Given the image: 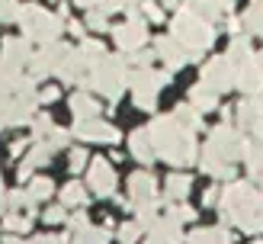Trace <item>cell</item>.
<instances>
[{
    "mask_svg": "<svg viewBox=\"0 0 263 244\" xmlns=\"http://www.w3.org/2000/svg\"><path fill=\"white\" fill-rule=\"evenodd\" d=\"M215 199H218V186H212V190H205V196H202V202H205V205H212Z\"/></svg>",
    "mask_w": 263,
    "mask_h": 244,
    "instance_id": "obj_47",
    "label": "cell"
},
{
    "mask_svg": "<svg viewBox=\"0 0 263 244\" xmlns=\"http://www.w3.org/2000/svg\"><path fill=\"white\" fill-rule=\"evenodd\" d=\"M29 225H32V218H29V215H16V212H10V215L4 218V228L10 231V235H13V231H16V235H23V231H29Z\"/></svg>",
    "mask_w": 263,
    "mask_h": 244,
    "instance_id": "obj_31",
    "label": "cell"
},
{
    "mask_svg": "<svg viewBox=\"0 0 263 244\" xmlns=\"http://www.w3.org/2000/svg\"><path fill=\"white\" fill-rule=\"evenodd\" d=\"M51 151H55V148H51L48 141H42V145H32V151L26 154V161H23V167H20V177L29 180L35 167H45V164L51 161Z\"/></svg>",
    "mask_w": 263,
    "mask_h": 244,
    "instance_id": "obj_21",
    "label": "cell"
},
{
    "mask_svg": "<svg viewBox=\"0 0 263 244\" xmlns=\"http://www.w3.org/2000/svg\"><path fill=\"white\" fill-rule=\"evenodd\" d=\"M87 180H90V190H93L97 196H112V190H116V174H112L109 161L93 158V161L87 164Z\"/></svg>",
    "mask_w": 263,
    "mask_h": 244,
    "instance_id": "obj_14",
    "label": "cell"
},
{
    "mask_svg": "<svg viewBox=\"0 0 263 244\" xmlns=\"http://www.w3.org/2000/svg\"><path fill=\"white\" fill-rule=\"evenodd\" d=\"M151 141H154V151L157 158H164L167 164H177V167H186L196 161V132L190 125H183L177 116H161L148 125Z\"/></svg>",
    "mask_w": 263,
    "mask_h": 244,
    "instance_id": "obj_1",
    "label": "cell"
},
{
    "mask_svg": "<svg viewBox=\"0 0 263 244\" xmlns=\"http://www.w3.org/2000/svg\"><path fill=\"white\" fill-rule=\"evenodd\" d=\"M244 158H247V174H251L254 183L263 186V138H251L244 145Z\"/></svg>",
    "mask_w": 263,
    "mask_h": 244,
    "instance_id": "obj_20",
    "label": "cell"
},
{
    "mask_svg": "<svg viewBox=\"0 0 263 244\" xmlns=\"http://www.w3.org/2000/svg\"><path fill=\"white\" fill-rule=\"evenodd\" d=\"M87 202V190L81 183H68L61 190V205H68V209H74V205H84Z\"/></svg>",
    "mask_w": 263,
    "mask_h": 244,
    "instance_id": "obj_25",
    "label": "cell"
},
{
    "mask_svg": "<svg viewBox=\"0 0 263 244\" xmlns=\"http://www.w3.org/2000/svg\"><path fill=\"white\" fill-rule=\"evenodd\" d=\"M257 244H263V241H257Z\"/></svg>",
    "mask_w": 263,
    "mask_h": 244,
    "instance_id": "obj_52",
    "label": "cell"
},
{
    "mask_svg": "<svg viewBox=\"0 0 263 244\" xmlns=\"http://www.w3.org/2000/svg\"><path fill=\"white\" fill-rule=\"evenodd\" d=\"M170 215H174L177 222H186V218H193L196 212L190 209V205H174V209H170Z\"/></svg>",
    "mask_w": 263,
    "mask_h": 244,
    "instance_id": "obj_41",
    "label": "cell"
},
{
    "mask_svg": "<svg viewBox=\"0 0 263 244\" xmlns=\"http://www.w3.org/2000/svg\"><path fill=\"white\" fill-rule=\"evenodd\" d=\"M68 32L81 39V35H84V23H77V20H68Z\"/></svg>",
    "mask_w": 263,
    "mask_h": 244,
    "instance_id": "obj_45",
    "label": "cell"
},
{
    "mask_svg": "<svg viewBox=\"0 0 263 244\" xmlns=\"http://www.w3.org/2000/svg\"><path fill=\"white\" fill-rule=\"evenodd\" d=\"M4 244H23V241H20V238H13V235H10V238H7Z\"/></svg>",
    "mask_w": 263,
    "mask_h": 244,
    "instance_id": "obj_49",
    "label": "cell"
},
{
    "mask_svg": "<svg viewBox=\"0 0 263 244\" xmlns=\"http://www.w3.org/2000/svg\"><path fill=\"white\" fill-rule=\"evenodd\" d=\"M90 10H100V13H106V16H109V13L122 10V0H97V4L90 7Z\"/></svg>",
    "mask_w": 263,
    "mask_h": 244,
    "instance_id": "obj_39",
    "label": "cell"
},
{
    "mask_svg": "<svg viewBox=\"0 0 263 244\" xmlns=\"http://www.w3.org/2000/svg\"><path fill=\"white\" fill-rule=\"evenodd\" d=\"M241 23H244V29H247V32L263 35V7H257V4H254V7L241 16Z\"/></svg>",
    "mask_w": 263,
    "mask_h": 244,
    "instance_id": "obj_27",
    "label": "cell"
},
{
    "mask_svg": "<svg viewBox=\"0 0 263 244\" xmlns=\"http://www.w3.org/2000/svg\"><path fill=\"white\" fill-rule=\"evenodd\" d=\"M254 4H257V7H263V0H254Z\"/></svg>",
    "mask_w": 263,
    "mask_h": 244,
    "instance_id": "obj_50",
    "label": "cell"
},
{
    "mask_svg": "<svg viewBox=\"0 0 263 244\" xmlns=\"http://www.w3.org/2000/svg\"><path fill=\"white\" fill-rule=\"evenodd\" d=\"M190 100H193V106L199 109V112H209V109H218V93L212 87H205L202 81L196 84L193 90H190Z\"/></svg>",
    "mask_w": 263,
    "mask_h": 244,
    "instance_id": "obj_22",
    "label": "cell"
},
{
    "mask_svg": "<svg viewBox=\"0 0 263 244\" xmlns=\"http://www.w3.org/2000/svg\"><path fill=\"white\" fill-rule=\"evenodd\" d=\"M128 148H132V158L141 161V164H151V161L157 158V151H154V141H151V132H148V128H138V132H132Z\"/></svg>",
    "mask_w": 263,
    "mask_h": 244,
    "instance_id": "obj_19",
    "label": "cell"
},
{
    "mask_svg": "<svg viewBox=\"0 0 263 244\" xmlns=\"http://www.w3.org/2000/svg\"><path fill=\"white\" fill-rule=\"evenodd\" d=\"M74 244H109V231L106 228H84V231H77Z\"/></svg>",
    "mask_w": 263,
    "mask_h": 244,
    "instance_id": "obj_28",
    "label": "cell"
},
{
    "mask_svg": "<svg viewBox=\"0 0 263 244\" xmlns=\"http://www.w3.org/2000/svg\"><path fill=\"white\" fill-rule=\"evenodd\" d=\"M202 84L212 87L215 93H225V90L238 87V61L231 55H221V58H212L202 68Z\"/></svg>",
    "mask_w": 263,
    "mask_h": 244,
    "instance_id": "obj_8",
    "label": "cell"
},
{
    "mask_svg": "<svg viewBox=\"0 0 263 244\" xmlns=\"http://www.w3.org/2000/svg\"><path fill=\"white\" fill-rule=\"evenodd\" d=\"M190 244H231V235L225 228H199L190 235Z\"/></svg>",
    "mask_w": 263,
    "mask_h": 244,
    "instance_id": "obj_24",
    "label": "cell"
},
{
    "mask_svg": "<svg viewBox=\"0 0 263 244\" xmlns=\"http://www.w3.org/2000/svg\"><path fill=\"white\" fill-rule=\"evenodd\" d=\"M238 87L244 93H260L263 90V64H260V58H244L238 64Z\"/></svg>",
    "mask_w": 263,
    "mask_h": 244,
    "instance_id": "obj_17",
    "label": "cell"
},
{
    "mask_svg": "<svg viewBox=\"0 0 263 244\" xmlns=\"http://www.w3.org/2000/svg\"><path fill=\"white\" fill-rule=\"evenodd\" d=\"M32 58V48H29V39H16V35H10L4 39V45H0V61L10 64V68H26Z\"/></svg>",
    "mask_w": 263,
    "mask_h": 244,
    "instance_id": "obj_16",
    "label": "cell"
},
{
    "mask_svg": "<svg viewBox=\"0 0 263 244\" xmlns=\"http://www.w3.org/2000/svg\"><path fill=\"white\" fill-rule=\"evenodd\" d=\"M87 26H90L93 32H103V29L109 26V20H106V13H100V10H90V13H87Z\"/></svg>",
    "mask_w": 263,
    "mask_h": 244,
    "instance_id": "obj_34",
    "label": "cell"
},
{
    "mask_svg": "<svg viewBox=\"0 0 263 244\" xmlns=\"http://www.w3.org/2000/svg\"><path fill=\"white\" fill-rule=\"evenodd\" d=\"M32 244H64V238H58V235H39Z\"/></svg>",
    "mask_w": 263,
    "mask_h": 244,
    "instance_id": "obj_44",
    "label": "cell"
},
{
    "mask_svg": "<svg viewBox=\"0 0 263 244\" xmlns=\"http://www.w3.org/2000/svg\"><path fill=\"white\" fill-rule=\"evenodd\" d=\"M128 199L132 205L135 202H148V199H157V183L151 174H132L128 177Z\"/></svg>",
    "mask_w": 263,
    "mask_h": 244,
    "instance_id": "obj_18",
    "label": "cell"
},
{
    "mask_svg": "<svg viewBox=\"0 0 263 244\" xmlns=\"http://www.w3.org/2000/svg\"><path fill=\"white\" fill-rule=\"evenodd\" d=\"M64 209H68V205H51V209H45V222L48 225H58V222H64V218H68V212H64Z\"/></svg>",
    "mask_w": 263,
    "mask_h": 244,
    "instance_id": "obj_36",
    "label": "cell"
},
{
    "mask_svg": "<svg viewBox=\"0 0 263 244\" xmlns=\"http://www.w3.org/2000/svg\"><path fill=\"white\" fill-rule=\"evenodd\" d=\"M244 145L247 138L231 125H218L212 128L205 148H202V158H199V167L212 177H221V180H231L234 177V161L244 158Z\"/></svg>",
    "mask_w": 263,
    "mask_h": 244,
    "instance_id": "obj_2",
    "label": "cell"
},
{
    "mask_svg": "<svg viewBox=\"0 0 263 244\" xmlns=\"http://www.w3.org/2000/svg\"><path fill=\"white\" fill-rule=\"evenodd\" d=\"M128 81H132V74H128L125 58H119V55H103L97 64H90V74H87L84 87L97 90V93L109 97V100H119L122 90L128 87Z\"/></svg>",
    "mask_w": 263,
    "mask_h": 244,
    "instance_id": "obj_4",
    "label": "cell"
},
{
    "mask_svg": "<svg viewBox=\"0 0 263 244\" xmlns=\"http://www.w3.org/2000/svg\"><path fill=\"white\" fill-rule=\"evenodd\" d=\"M71 135L84 138V141H103V145H116V141H119V128L93 116V119H77L74 128H71Z\"/></svg>",
    "mask_w": 263,
    "mask_h": 244,
    "instance_id": "obj_9",
    "label": "cell"
},
{
    "mask_svg": "<svg viewBox=\"0 0 263 244\" xmlns=\"http://www.w3.org/2000/svg\"><path fill=\"white\" fill-rule=\"evenodd\" d=\"M180 238H183V231H180V222L174 215L154 218V222L144 228V244H177Z\"/></svg>",
    "mask_w": 263,
    "mask_h": 244,
    "instance_id": "obj_15",
    "label": "cell"
},
{
    "mask_svg": "<svg viewBox=\"0 0 263 244\" xmlns=\"http://www.w3.org/2000/svg\"><path fill=\"white\" fill-rule=\"evenodd\" d=\"M51 193H55V186H51V180L48 177H32V183H29V196L39 202V199H48Z\"/></svg>",
    "mask_w": 263,
    "mask_h": 244,
    "instance_id": "obj_30",
    "label": "cell"
},
{
    "mask_svg": "<svg viewBox=\"0 0 263 244\" xmlns=\"http://www.w3.org/2000/svg\"><path fill=\"white\" fill-rule=\"evenodd\" d=\"M68 225H71L74 231H84V228H90V225H87V215H84V212H77V215H71V218H68Z\"/></svg>",
    "mask_w": 263,
    "mask_h": 244,
    "instance_id": "obj_43",
    "label": "cell"
},
{
    "mask_svg": "<svg viewBox=\"0 0 263 244\" xmlns=\"http://www.w3.org/2000/svg\"><path fill=\"white\" fill-rule=\"evenodd\" d=\"M170 35H177L180 42L190 48L193 58H202V51L215 42L212 23H209L202 13H196L193 7H180V10H177V16H174V32H170Z\"/></svg>",
    "mask_w": 263,
    "mask_h": 244,
    "instance_id": "obj_5",
    "label": "cell"
},
{
    "mask_svg": "<svg viewBox=\"0 0 263 244\" xmlns=\"http://www.w3.org/2000/svg\"><path fill=\"white\" fill-rule=\"evenodd\" d=\"M154 55L161 58L170 71H177V68H183L186 61H193V55H190V48L180 42L177 35H161L157 39V45H154Z\"/></svg>",
    "mask_w": 263,
    "mask_h": 244,
    "instance_id": "obj_11",
    "label": "cell"
},
{
    "mask_svg": "<svg viewBox=\"0 0 263 244\" xmlns=\"http://www.w3.org/2000/svg\"><path fill=\"white\" fill-rule=\"evenodd\" d=\"M167 71H151V68H138L135 74H132V97H135V106L138 109H154L157 103V93H161V87L167 84Z\"/></svg>",
    "mask_w": 263,
    "mask_h": 244,
    "instance_id": "obj_7",
    "label": "cell"
},
{
    "mask_svg": "<svg viewBox=\"0 0 263 244\" xmlns=\"http://www.w3.org/2000/svg\"><path fill=\"white\" fill-rule=\"evenodd\" d=\"M141 13H144V16H148L151 23H161V20H164V10L157 7L154 0H144V4H141Z\"/></svg>",
    "mask_w": 263,
    "mask_h": 244,
    "instance_id": "obj_37",
    "label": "cell"
},
{
    "mask_svg": "<svg viewBox=\"0 0 263 244\" xmlns=\"http://www.w3.org/2000/svg\"><path fill=\"white\" fill-rule=\"evenodd\" d=\"M51 128H55V125H51V119H48V116H35V122H32V132H35L39 138H45V135L51 132Z\"/></svg>",
    "mask_w": 263,
    "mask_h": 244,
    "instance_id": "obj_38",
    "label": "cell"
},
{
    "mask_svg": "<svg viewBox=\"0 0 263 244\" xmlns=\"http://www.w3.org/2000/svg\"><path fill=\"white\" fill-rule=\"evenodd\" d=\"M4 199H7V193H4V183H0V209H4Z\"/></svg>",
    "mask_w": 263,
    "mask_h": 244,
    "instance_id": "obj_48",
    "label": "cell"
},
{
    "mask_svg": "<svg viewBox=\"0 0 263 244\" xmlns=\"http://www.w3.org/2000/svg\"><path fill=\"white\" fill-rule=\"evenodd\" d=\"M221 215H225V222L257 235L263 231V193L251 183H231L221 193Z\"/></svg>",
    "mask_w": 263,
    "mask_h": 244,
    "instance_id": "obj_3",
    "label": "cell"
},
{
    "mask_svg": "<svg viewBox=\"0 0 263 244\" xmlns=\"http://www.w3.org/2000/svg\"><path fill=\"white\" fill-rule=\"evenodd\" d=\"M7 202L13 205V209H29V212H32V205H35V199L29 196V190H26V193H23V190L10 193V196H7Z\"/></svg>",
    "mask_w": 263,
    "mask_h": 244,
    "instance_id": "obj_33",
    "label": "cell"
},
{
    "mask_svg": "<svg viewBox=\"0 0 263 244\" xmlns=\"http://www.w3.org/2000/svg\"><path fill=\"white\" fill-rule=\"evenodd\" d=\"M58 100V87H42L39 90V103H55Z\"/></svg>",
    "mask_w": 263,
    "mask_h": 244,
    "instance_id": "obj_42",
    "label": "cell"
},
{
    "mask_svg": "<svg viewBox=\"0 0 263 244\" xmlns=\"http://www.w3.org/2000/svg\"><path fill=\"white\" fill-rule=\"evenodd\" d=\"M190 193V177H183V174H174L167 180V199H174V202H180L183 196Z\"/></svg>",
    "mask_w": 263,
    "mask_h": 244,
    "instance_id": "obj_26",
    "label": "cell"
},
{
    "mask_svg": "<svg viewBox=\"0 0 263 244\" xmlns=\"http://www.w3.org/2000/svg\"><path fill=\"white\" fill-rule=\"evenodd\" d=\"M20 10V0H0V23H16Z\"/></svg>",
    "mask_w": 263,
    "mask_h": 244,
    "instance_id": "obj_32",
    "label": "cell"
},
{
    "mask_svg": "<svg viewBox=\"0 0 263 244\" xmlns=\"http://www.w3.org/2000/svg\"><path fill=\"white\" fill-rule=\"evenodd\" d=\"M16 23H20V29H23L26 39L42 42V45H45V42H58V35H61V29H64V23H61L58 13H48V10H42L39 4H26V7L20 10Z\"/></svg>",
    "mask_w": 263,
    "mask_h": 244,
    "instance_id": "obj_6",
    "label": "cell"
},
{
    "mask_svg": "<svg viewBox=\"0 0 263 244\" xmlns=\"http://www.w3.org/2000/svg\"><path fill=\"white\" fill-rule=\"evenodd\" d=\"M26 148H29L26 141H13V145H10V154H13V158H20V154H26Z\"/></svg>",
    "mask_w": 263,
    "mask_h": 244,
    "instance_id": "obj_46",
    "label": "cell"
},
{
    "mask_svg": "<svg viewBox=\"0 0 263 244\" xmlns=\"http://www.w3.org/2000/svg\"><path fill=\"white\" fill-rule=\"evenodd\" d=\"M260 64H263V51H260Z\"/></svg>",
    "mask_w": 263,
    "mask_h": 244,
    "instance_id": "obj_51",
    "label": "cell"
},
{
    "mask_svg": "<svg viewBox=\"0 0 263 244\" xmlns=\"http://www.w3.org/2000/svg\"><path fill=\"white\" fill-rule=\"evenodd\" d=\"M64 45L58 42H45L39 51H32V58H29V68H32V77H48V74H55L58 71V64L64 58Z\"/></svg>",
    "mask_w": 263,
    "mask_h": 244,
    "instance_id": "obj_10",
    "label": "cell"
},
{
    "mask_svg": "<svg viewBox=\"0 0 263 244\" xmlns=\"http://www.w3.org/2000/svg\"><path fill=\"white\" fill-rule=\"evenodd\" d=\"M138 235H141V225H135V222H128V225L119 228V241H122V244H135Z\"/></svg>",
    "mask_w": 263,
    "mask_h": 244,
    "instance_id": "obj_35",
    "label": "cell"
},
{
    "mask_svg": "<svg viewBox=\"0 0 263 244\" xmlns=\"http://www.w3.org/2000/svg\"><path fill=\"white\" fill-rule=\"evenodd\" d=\"M71 109H74L77 119H93L100 112V103L93 100V93H74L71 97Z\"/></svg>",
    "mask_w": 263,
    "mask_h": 244,
    "instance_id": "obj_23",
    "label": "cell"
},
{
    "mask_svg": "<svg viewBox=\"0 0 263 244\" xmlns=\"http://www.w3.org/2000/svg\"><path fill=\"white\" fill-rule=\"evenodd\" d=\"M238 122L244 132H254V135L263 128V90L260 93H247L238 103Z\"/></svg>",
    "mask_w": 263,
    "mask_h": 244,
    "instance_id": "obj_13",
    "label": "cell"
},
{
    "mask_svg": "<svg viewBox=\"0 0 263 244\" xmlns=\"http://www.w3.org/2000/svg\"><path fill=\"white\" fill-rule=\"evenodd\" d=\"M68 158H71V171H84L87 167V151H81V148H74Z\"/></svg>",
    "mask_w": 263,
    "mask_h": 244,
    "instance_id": "obj_40",
    "label": "cell"
},
{
    "mask_svg": "<svg viewBox=\"0 0 263 244\" xmlns=\"http://www.w3.org/2000/svg\"><path fill=\"white\" fill-rule=\"evenodd\" d=\"M81 51H84L87 64H97L103 55H106V45H103V42H97V39H84V42H81Z\"/></svg>",
    "mask_w": 263,
    "mask_h": 244,
    "instance_id": "obj_29",
    "label": "cell"
},
{
    "mask_svg": "<svg viewBox=\"0 0 263 244\" xmlns=\"http://www.w3.org/2000/svg\"><path fill=\"white\" fill-rule=\"evenodd\" d=\"M112 35H116V45L122 51H138V48H144V42H148V29H144V23L138 16H128L125 23H119Z\"/></svg>",
    "mask_w": 263,
    "mask_h": 244,
    "instance_id": "obj_12",
    "label": "cell"
}]
</instances>
